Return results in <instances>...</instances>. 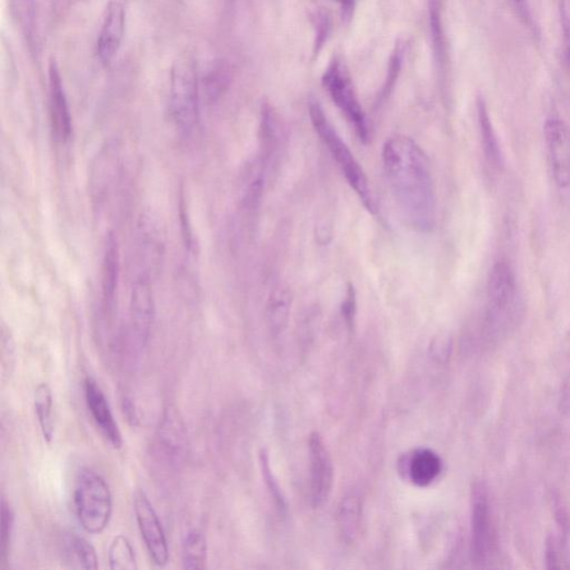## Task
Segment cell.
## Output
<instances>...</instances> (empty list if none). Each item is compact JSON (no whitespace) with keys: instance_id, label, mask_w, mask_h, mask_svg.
Segmentation results:
<instances>
[{"instance_id":"obj_1","label":"cell","mask_w":570,"mask_h":570,"mask_svg":"<svg viewBox=\"0 0 570 570\" xmlns=\"http://www.w3.org/2000/svg\"><path fill=\"white\" fill-rule=\"evenodd\" d=\"M383 162L404 220L418 232H430L436 222V196L425 151L410 137L394 135L384 142Z\"/></svg>"},{"instance_id":"obj_2","label":"cell","mask_w":570,"mask_h":570,"mask_svg":"<svg viewBox=\"0 0 570 570\" xmlns=\"http://www.w3.org/2000/svg\"><path fill=\"white\" fill-rule=\"evenodd\" d=\"M309 115L312 125H314L315 132L318 133L321 141L328 147L331 155H332L338 167L341 169L349 186L356 192L367 212L376 214L378 206H376L369 179H367L361 165L358 163L355 156H353L352 151L349 150L346 142L341 139V136L339 135V133L335 131L332 124L326 117L324 110L318 100H311Z\"/></svg>"},{"instance_id":"obj_3","label":"cell","mask_w":570,"mask_h":570,"mask_svg":"<svg viewBox=\"0 0 570 570\" xmlns=\"http://www.w3.org/2000/svg\"><path fill=\"white\" fill-rule=\"evenodd\" d=\"M73 507L82 530L99 535L107 530L113 514V496L107 480L91 469L78 472L73 487Z\"/></svg>"},{"instance_id":"obj_4","label":"cell","mask_w":570,"mask_h":570,"mask_svg":"<svg viewBox=\"0 0 570 570\" xmlns=\"http://www.w3.org/2000/svg\"><path fill=\"white\" fill-rule=\"evenodd\" d=\"M169 110L174 124L190 135L199 122L200 84L194 59L183 56L174 64L169 86Z\"/></svg>"},{"instance_id":"obj_5","label":"cell","mask_w":570,"mask_h":570,"mask_svg":"<svg viewBox=\"0 0 570 570\" xmlns=\"http://www.w3.org/2000/svg\"><path fill=\"white\" fill-rule=\"evenodd\" d=\"M322 82L334 104L355 128L358 140L362 142H369V123L365 110L358 102L350 73L341 58H332L324 71Z\"/></svg>"},{"instance_id":"obj_6","label":"cell","mask_w":570,"mask_h":570,"mask_svg":"<svg viewBox=\"0 0 570 570\" xmlns=\"http://www.w3.org/2000/svg\"><path fill=\"white\" fill-rule=\"evenodd\" d=\"M133 507L137 525L151 562L155 566L165 567L169 560L167 535L153 505L142 490H137L133 498Z\"/></svg>"},{"instance_id":"obj_7","label":"cell","mask_w":570,"mask_h":570,"mask_svg":"<svg viewBox=\"0 0 570 570\" xmlns=\"http://www.w3.org/2000/svg\"><path fill=\"white\" fill-rule=\"evenodd\" d=\"M155 315L154 297L149 273H141L133 284L130 306V334L128 339L135 351H141L149 341Z\"/></svg>"},{"instance_id":"obj_8","label":"cell","mask_w":570,"mask_h":570,"mask_svg":"<svg viewBox=\"0 0 570 570\" xmlns=\"http://www.w3.org/2000/svg\"><path fill=\"white\" fill-rule=\"evenodd\" d=\"M311 504L320 508L328 501L333 488L332 458L324 439L314 432L309 439Z\"/></svg>"},{"instance_id":"obj_9","label":"cell","mask_w":570,"mask_h":570,"mask_svg":"<svg viewBox=\"0 0 570 570\" xmlns=\"http://www.w3.org/2000/svg\"><path fill=\"white\" fill-rule=\"evenodd\" d=\"M517 282L514 271L505 262H497L488 281L490 315L495 321H504L517 305Z\"/></svg>"},{"instance_id":"obj_10","label":"cell","mask_w":570,"mask_h":570,"mask_svg":"<svg viewBox=\"0 0 570 570\" xmlns=\"http://www.w3.org/2000/svg\"><path fill=\"white\" fill-rule=\"evenodd\" d=\"M547 149L553 176L557 186H570V131L563 119H547L544 127Z\"/></svg>"},{"instance_id":"obj_11","label":"cell","mask_w":570,"mask_h":570,"mask_svg":"<svg viewBox=\"0 0 570 570\" xmlns=\"http://www.w3.org/2000/svg\"><path fill=\"white\" fill-rule=\"evenodd\" d=\"M491 519L488 496L484 485L473 486L471 494V545L476 562H485L490 553Z\"/></svg>"},{"instance_id":"obj_12","label":"cell","mask_w":570,"mask_h":570,"mask_svg":"<svg viewBox=\"0 0 570 570\" xmlns=\"http://www.w3.org/2000/svg\"><path fill=\"white\" fill-rule=\"evenodd\" d=\"M84 394L86 406L89 408L91 418L99 428L100 434L108 441L115 449H121L123 436L117 420L113 416L107 395L100 389L98 383L91 376L84 381Z\"/></svg>"},{"instance_id":"obj_13","label":"cell","mask_w":570,"mask_h":570,"mask_svg":"<svg viewBox=\"0 0 570 570\" xmlns=\"http://www.w3.org/2000/svg\"><path fill=\"white\" fill-rule=\"evenodd\" d=\"M126 26V8L122 0L108 4L98 39L99 61L109 65L117 56Z\"/></svg>"},{"instance_id":"obj_14","label":"cell","mask_w":570,"mask_h":570,"mask_svg":"<svg viewBox=\"0 0 570 570\" xmlns=\"http://www.w3.org/2000/svg\"><path fill=\"white\" fill-rule=\"evenodd\" d=\"M48 72L50 121L53 133L55 139L65 142L71 139L73 132L71 110L57 64L50 63Z\"/></svg>"},{"instance_id":"obj_15","label":"cell","mask_w":570,"mask_h":570,"mask_svg":"<svg viewBox=\"0 0 570 570\" xmlns=\"http://www.w3.org/2000/svg\"><path fill=\"white\" fill-rule=\"evenodd\" d=\"M158 439L160 448L173 462H181L186 449V431L176 409L168 407L160 422Z\"/></svg>"},{"instance_id":"obj_16","label":"cell","mask_w":570,"mask_h":570,"mask_svg":"<svg viewBox=\"0 0 570 570\" xmlns=\"http://www.w3.org/2000/svg\"><path fill=\"white\" fill-rule=\"evenodd\" d=\"M444 4L445 0H428L432 50L436 70L443 82L447 80L449 73V46L444 26Z\"/></svg>"},{"instance_id":"obj_17","label":"cell","mask_w":570,"mask_h":570,"mask_svg":"<svg viewBox=\"0 0 570 570\" xmlns=\"http://www.w3.org/2000/svg\"><path fill=\"white\" fill-rule=\"evenodd\" d=\"M402 464L409 479L418 487L431 485L443 471V461L430 449H417Z\"/></svg>"},{"instance_id":"obj_18","label":"cell","mask_w":570,"mask_h":570,"mask_svg":"<svg viewBox=\"0 0 570 570\" xmlns=\"http://www.w3.org/2000/svg\"><path fill=\"white\" fill-rule=\"evenodd\" d=\"M119 271H121V264H119L117 240L114 234L110 233L107 245H105L102 273L103 305L107 311L112 310L114 307L115 296H117L118 288Z\"/></svg>"},{"instance_id":"obj_19","label":"cell","mask_w":570,"mask_h":570,"mask_svg":"<svg viewBox=\"0 0 570 570\" xmlns=\"http://www.w3.org/2000/svg\"><path fill=\"white\" fill-rule=\"evenodd\" d=\"M477 117L482 150H484L486 159L493 167L499 168L504 164L503 151H501L497 134H496L493 123H491L488 108L481 96L477 99Z\"/></svg>"},{"instance_id":"obj_20","label":"cell","mask_w":570,"mask_h":570,"mask_svg":"<svg viewBox=\"0 0 570 570\" xmlns=\"http://www.w3.org/2000/svg\"><path fill=\"white\" fill-rule=\"evenodd\" d=\"M362 504L357 495H348L340 501L337 512V522L342 540L352 544L360 531Z\"/></svg>"},{"instance_id":"obj_21","label":"cell","mask_w":570,"mask_h":570,"mask_svg":"<svg viewBox=\"0 0 570 570\" xmlns=\"http://www.w3.org/2000/svg\"><path fill=\"white\" fill-rule=\"evenodd\" d=\"M34 409L39 430L44 440L52 444L54 439L53 393L48 384H40L35 390Z\"/></svg>"},{"instance_id":"obj_22","label":"cell","mask_w":570,"mask_h":570,"mask_svg":"<svg viewBox=\"0 0 570 570\" xmlns=\"http://www.w3.org/2000/svg\"><path fill=\"white\" fill-rule=\"evenodd\" d=\"M208 559V542L203 532L193 530L184 536L182 564L184 569H204Z\"/></svg>"},{"instance_id":"obj_23","label":"cell","mask_w":570,"mask_h":570,"mask_svg":"<svg viewBox=\"0 0 570 570\" xmlns=\"http://www.w3.org/2000/svg\"><path fill=\"white\" fill-rule=\"evenodd\" d=\"M65 555L67 562L73 568L89 570L99 568L98 554L85 538L77 535L68 537L65 542Z\"/></svg>"},{"instance_id":"obj_24","label":"cell","mask_w":570,"mask_h":570,"mask_svg":"<svg viewBox=\"0 0 570 570\" xmlns=\"http://www.w3.org/2000/svg\"><path fill=\"white\" fill-rule=\"evenodd\" d=\"M291 307V294L283 287H279L271 293L268 302V322L271 331L275 335L287 329Z\"/></svg>"},{"instance_id":"obj_25","label":"cell","mask_w":570,"mask_h":570,"mask_svg":"<svg viewBox=\"0 0 570 570\" xmlns=\"http://www.w3.org/2000/svg\"><path fill=\"white\" fill-rule=\"evenodd\" d=\"M108 565L112 570H136L135 550L127 537L118 535L110 542L108 548Z\"/></svg>"},{"instance_id":"obj_26","label":"cell","mask_w":570,"mask_h":570,"mask_svg":"<svg viewBox=\"0 0 570 570\" xmlns=\"http://www.w3.org/2000/svg\"><path fill=\"white\" fill-rule=\"evenodd\" d=\"M15 530V513L4 496L2 499V532H0V567L4 568L11 556L12 542Z\"/></svg>"},{"instance_id":"obj_27","label":"cell","mask_w":570,"mask_h":570,"mask_svg":"<svg viewBox=\"0 0 570 570\" xmlns=\"http://www.w3.org/2000/svg\"><path fill=\"white\" fill-rule=\"evenodd\" d=\"M231 75L227 65L218 64L204 78V96L210 103H215L229 89Z\"/></svg>"},{"instance_id":"obj_28","label":"cell","mask_w":570,"mask_h":570,"mask_svg":"<svg viewBox=\"0 0 570 570\" xmlns=\"http://www.w3.org/2000/svg\"><path fill=\"white\" fill-rule=\"evenodd\" d=\"M260 468L262 477H263L266 488H268L271 497L273 498L275 505L281 514L287 513V501L279 482L275 479L272 469H271L269 453L265 449H261L259 454Z\"/></svg>"},{"instance_id":"obj_29","label":"cell","mask_w":570,"mask_h":570,"mask_svg":"<svg viewBox=\"0 0 570 570\" xmlns=\"http://www.w3.org/2000/svg\"><path fill=\"white\" fill-rule=\"evenodd\" d=\"M404 49L402 45L398 44L395 46L394 52L392 59H390V66L388 72L387 81L384 82L383 91L380 93L379 102H383L385 99H388L390 93L393 90L395 81H397L400 71H402L403 62Z\"/></svg>"},{"instance_id":"obj_30","label":"cell","mask_w":570,"mask_h":570,"mask_svg":"<svg viewBox=\"0 0 570 570\" xmlns=\"http://www.w3.org/2000/svg\"><path fill=\"white\" fill-rule=\"evenodd\" d=\"M16 4L17 16L20 17L22 29L27 34L33 33L35 26L36 2L37 0H13Z\"/></svg>"},{"instance_id":"obj_31","label":"cell","mask_w":570,"mask_h":570,"mask_svg":"<svg viewBox=\"0 0 570 570\" xmlns=\"http://www.w3.org/2000/svg\"><path fill=\"white\" fill-rule=\"evenodd\" d=\"M341 314L349 330H352L355 326L357 315V293L352 284L348 285L346 298L342 302Z\"/></svg>"},{"instance_id":"obj_32","label":"cell","mask_w":570,"mask_h":570,"mask_svg":"<svg viewBox=\"0 0 570 570\" xmlns=\"http://www.w3.org/2000/svg\"><path fill=\"white\" fill-rule=\"evenodd\" d=\"M560 25L563 30L564 63L570 73V16L565 4H560Z\"/></svg>"},{"instance_id":"obj_33","label":"cell","mask_w":570,"mask_h":570,"mask_svg":"<svg viewBox=\"0 0 570 570\" xmlns=\"http://www.w3.org/2000/svg\"><path fill=\"white\" fill-rule=\"evenodd\" d=\"M512 3L514 9H516L519 17H521V20L532 29L534 22H532L530 3H528V0H512Z\"/></svg>"},{"instance_id":"obj_34","label":"cell","mask_w":570,"mask_h":570,"mask_svg":"<svg viewBox=\"0 0 570 570\" xmlns=\"http://www.w3.org/2000/svg\"><path fill=\"white\" fill-rule=\"evenodd\" d=\"M123 410L124 415L126 416L128 422H130L132 426H137V424H139V416H137L135 404L133 403L130 397L123 398Z\"/></svg>"},{"instance_id":"obj_35","label":"cell","mask_w":570,"mask_h":570,"mask_svg":"<svg viewBox=\"0 0 570 570\" xmlns=\"http://www.w3.org/2000/svg\"><path fill=\"white\" fill-rule=\"evenodd\" d=\"M339 4L340 12H341L342 20H351L353 11L356 7V0H334Z\"/></svg>"}]
</instances>
